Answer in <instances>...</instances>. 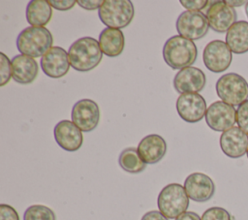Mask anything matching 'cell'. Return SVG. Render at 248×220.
<instances>
[{"label":"cell","mask_w":248,"mask_h":220,"mask_svg":"<svg viewBox=\"0 0 248 220\" xmlns=\"http://www.w3.org/2000/svg\"><path fill=\"white\" fill-rule=\"evenodd\" d=\"M175 220H202V218L193 211H186L183 214L179 215Z\"/></svg>","instance_id":"obj_33"},{"label":"cell","mask_w":248,"mask_h":220,"mask_svg":"<svg viewBox=\"0 0 248 220\" xmlns=\"http://www.w3.org/2000/svg\"><path fill=\"white\" fill-rule=\"evenodd\" d=\"M11 64L12 78L17 83L29 84L33 82L38 76V63L33 57L18 54L12 58Z\"/></svg>","instance_id":"obj_19"},{"label":"cell","mask_w":248,"mask_h":220,"mask_svg":"<svg viewBox=\"0 0 248 220\" xmlns=\"http://www.w3.org/2000/svg\"><path fill=\"white\" fill-rule=\"evenodd\" d=\"M229 6L231 7H239V6H242L244 4H247L248 2L247 1H225Z\"/></svg>","instance_id":"obj_34"},{"label":"cell","mask_w":248,"mask_h":220,"mask_svg":"<svg viewBox=\"0 0 248 220\" xmlns=\"http://www.w3.org/2000/svg\"><path fill=\"white\" fill-rule=\"evenodd\" d=\"M70 65L68 52L61 47H52L41 58L43 72L52 79L64 77L68 73Z\"/></svg>","instance_id":"obj_14"},{"label":"cell","mask_w":248,"mask_h":220,"mask_svg":"<svg viewBox=\"0 0 248 220\" xmlns=\"http://www.w3.org/2000/svg\"><path fill=\"white\" fill-rule=\"evenodd\" d=\"M176 110L184 121L196 123L205 116L206 102L199 93H184L176 100Z\"/></svg>","instance_id":"obj_12"},{"label":"cell","mask_w":248,"mask_h":220,"mask_svg":"<svg viewBox=\"0 0 248 220\" xmlns=\"http://www.w3.org/2000/svg\"><path fill=\"white\" fill-rule=\"evenodd\" d=\"M0 220H19L17 211L11 205L0 204Z\"/></svg>","instance_id":"obj_28"},{"label":"cell","mask_w":248,"mask_h":220,"mask_svg":"<svg viewBox=\"0 0 248 220\" xmlns=\"http://www.w3.org/2000/svg\"><path fill=\"white\" fill-rule=\"evenodd\" d=\"M205 121L208 127L217 132H225L236 122V110L223 101L212 103L206 110Z\"/></svg>","instance_id":"obj_9"},{"label":"cell","mask_w":248,"mask_h":220,"mask_svg":"<svg viewBox=\"0 0 248 220\" xmlns=\"http://www.w3.org/2000/svg\"><path fill=\"white\" fill-rule=\"evenodd\" d=\"M206 83L204 73L196 67H186L174 76L173 87L181 94L198 93L202 90Z\"/></svg>","instance_id":"obj_16"},{"label":"cell","mask_w":248,"mask_h":220,"mask_svg":"<svg viewBox=\"0 0 248 220\" xmlns=\"http://www.w3.org/2000/svg\"><path fill=\"white\" fill-rule=\"evenodd\" d=\"M140 220H169L165 215H163L158 210H151L146 212Z\"/></svg>","instance_id":"obj_32"},{"label":"cell","mask_w":248,"mask_h":220,"mask_svg":"<svg viewBox=\"0 0 248 220\" xmlns=\"http://www.w3.org/2000/svg\"><path fill=\"white\" fill-rule=\"evenodd\" d=\"M236 123L248 135V100L238 106L236 110Z\"/></svg>","instance_id":"obj_27"},{"label":"cell","mask_w":248,"mask_h":220,"mask_svg":"<svg viewBox=\"0 0 248 220\" xmlns=\"http://www.w3.org/2000/svg\"><path fill=\"white\" fill-rule=\"evenodd\" d=\"M215 88L221 101L231 106H240L248 100V82L236 73H228L221 76Z\"/></svg>","instance_id":"obj_6"},{"label":"cell","mask_w":248,"mask_h":220,"mask_svg":"<svg viewBox=\"0 0 248 220\" xmlns=\"http://www.w3.org/2000/svg\"><path fill=\"white\" fill-rule=\"evenodd\" d=\"M220 147L230 158H240L248 150V135L239 127H232L222 133Z\"/></svg>","instance_id":"obj_17"},{"label":"cell","mask_w":248,"mask_h":220,"mask_svg":"<svg viewBox=\"0 0 248 220\" xmlns=\"http://www.w3.org/2000/svg\"><path fill=\"white\" fill-rule=\"evenodd\" d=\"M209 27L218 33L228 32L236 22L237 15L235 10L225 1L210 2L205 12Z\"/></svg>","instance_id":"obj_10"},{"label":"cell","mask_w":248,"mask_h":220,"mask_svg":"<svg viewBox=\"0 0 248 220\" xmlns=\"http://www.w3.org/2000/svg\"><path fill=\"white\" fill-rule=\"evenodd\" d=\"M226 44L235 54L248 51V21H236L226 34Z\"/></svg>","instance_id":"obj_21"},{"label":"cell","mask_w":248,"mask_h":220,"mask_svg":"<svg viewBox=\"0 0 248 220\" xmlns=\"http://www.w3.org/2000/svg\"><path fill=\"white\" fill-rule=\"evenodd\" d=\"M118 163L121 169L129 173H141L146 167V164L140 156L136 147H127L122 150L118 158Z\"/></svg>","instance_id":"obj_23"},{"label":"cell","mask_w":248,"mask_h":220,"mask_svg":"<svg viewBox=\"0 0 248 220\" xmlns=\"http://www.w3.org/2000/svg\"><path fill=\"white\" fill-rule=\"evenodd\" d=\"M53 135L57 144L62 149L69 152H74L79 149L83 141L81 130L70 120L59 121L54 126Z\"/></svg>","instance_id":"obj_15"},{"label":"cell","mask_w":248,"mask_h":220,"mask_svg":"<svg viewBox=\"0 0 248 220\" xmlns=\"http://www.w3.org/2000/svg\"><path fill=\"white\" fill-rule=\"evenodd\" d=\"M184 189L189 199L203 203L210 200L215 193L213 180L202 173H193L184 181Z\"/></svg>","instance_id":"obj_13"},{"label":"cell","mask_w":248,"mask_h":220,"mask_svg":"<svg viewBox=\"0 0 248 220\" xmlns=\"http://www.w3.org/2000/svg\"><path fill=\"white\" fill-rule=\"evenodd\" d=\"M23 220H56V216L49 207L43 204H33L25 210Z\"/></svg>","instance_id":"obj_24"},{"label":"cell","mask_w":248,"mask_h":220,"mask_svg":"<svg viewBox=\"0 0 248 220\" xmlns=\"http://www.w3.org/2000/svg\"><path fill=\"white\" fill-rule=\"evenodd\" d=\"M0 75L1 81L0 86L7 84L12 78V64L11 60L4 52H0Z\"/></svg>","instance_id":"obj_26"},{"label":"cell","mask_w":248,"mask_h":220,"mask_svg":"<svg viewBox=\"0 0 248 220\" xmlns=\"http://www.w3.org/2000/svg\"><path fill=\"white\" fill-rule=\"evenodd\" d=\"M180 4L187 9V11H195V12H201L203 8H205L209 2L206 0H181Z\"/></svg>","instance_id":"obj_29"},{"label":"cell","mask_w":248,"mask_h":220,"mask_svg":"<svg viewBox=\"0 0 248 220\" xmlns=\"http://www.w3.org/2000/svg\"><path fill=\"white\" fill-rule=\"evenodd\" d=\"M246 154H247V157H248V150H247V153H246Z\"/></svg>","instance_id":"obj_36"},{"label":"cell","mask_w":248,"mask_h":220,"mask_svg":"<svg viewBox=\"0 0 248 220\" xmlns=\"http://www.w3.org/2000/svg\"><path fill=\"white\" fill-rule=\"evenodd\" d=\"M157 204L159 211L168 219H176L186 212L189 206V197L184 186L178 183H170L159 193Z\"/></svg>","instance_id":"obj_4"},{"label":"cell","mask_w":248,"mask_h":220,"mask_svg":"<svg viewBox=\"0 0 248 220\" xmlns=\"http://www.w3.org/2000/svg\"><path fill=\"white\" fill-rule=\"evenodd\" d=\"M102 23L108 28H125L134 18L133 3L129 0H105L98 11Z\"/></svg>","instance_id":"obj_5"},{"label":"cell","mask_w":248,"mask_h":220,"mask_svg":"<svg viewBox=\"0 0 248 220\" xmlns=\"http://www.w3.org/2000/svg\"><path fill=\"white\" fill-rule=\"evenodd\" d=\"M52 35L46 27H26L16 38L18 51L23 55L33 58L43 57L52 47Z\"/></svg>","instance_id":"obj_3"},{"label":"cell","mask_w":248,"mask_h":220,"mask_svg":"<svg viewBox=\"0 0 248 220\" xmlns=\"http://www.w3.org/2000/svg\"><path fill=\"white\" fill-rule=\"evenodd\" d=\"M48 2L52 8L58 11H68L72 9L77 3L75 0H50Z\"/></svg>","instance_id":"obj_30"},{"label":"cell","mask_w":248,"mask_h":220,"mask_svg":"<svg viewBox=\"0 0 248 220\" xmlns=\"http://www.w3.org/2000/svg\"><path fill=\"white\" fill-rule=\"evenodd\" d=\"M167 151V143L157 134L145 136L138 145V152L145 164H155L163 159Z\"/></svg>","instance_id":"obj_18"},{"label":"cell","mask_w":248,"mask_h":220,"mask_svg":"<svg viewBox=\"0 0 248 220\" xmlns=\"http://www.w3.org/2000/svg\"><path fill=\"white\" fill-rule=\"evenodd\" d=\"M77 3L83 9L92 11L96 9H100L101 6L104 4L103 0H78Z\"/></svg>","instance_id":"obj_31"},{"label":"cell","mask_w":248,"mask_h":220,"mask_svg":"<svg viewBox=\"0 0 248 220\" xmlns=\"http://www.w3.org/2000/svg\"><path fill=\"white\" fill-rule=\"evenodd\" d=\"M68 56L71 66L78 72H88L99 65L103 52L99 41L92 37H82L69 47Z\"/></svg>","instance_id":"obj_1"},{"label":"cell","mask_w":248,"mask_h":220,"mask_svg":"<svg viewBox=\"0 0 248 220\" xmlns=\"http://www.w3.org/2000/svg\"><path fill=\"white\" fill-rule=\"evenodd\" d=\"M232 50L228 45L221 40L209 42L202 52V60L205 67L213 73L226 71L232 63Z\"/></svg>","instance_id":"obj_8"},{"label":"cell","mask_w":248,"mask_h":220,"mask_svg":"<svg viewBox=\"0 0 248 220\" xmlns=\"http://www.w3.org/2000/svg\"><path fill=\"white\" fill-rule=\"evenodd\" d=\"M99 45L102 52L108 57L120 55L125 47V38L120 29L105 28L99 35Z\"/></svg>","instance_id":"obj_20"},{"label":"cell","mask_w":248,"mask_h":220,"mask_svg":"<svg viewBox=\"0 0 248 220\" xmlns=\"http://www.w3.org/2000/svg\"><path fill=\"white\" fill-rule=\"evenodd\" d=\"M248 4V3H247ZM246 14H247V16H248V5L246 6Z\"/></svg>","instance_id":"obj_35"},{"label":"cell","mask_w":248,"mask_h":220,"mask_svg":"<svg viewBox=\"0 0 248 220\" xmlns=\"http://www.w3.org/2000/svg\"><path fill=\"white\" fill-rule=\"evenodd\" d=\"M52 16L51 6L46 0H32L26 7V19L31 26L44 27Z\"/></svg>","instance_id":"obj_22"},{"label":"cell","mask_w":248,"mask_h":220,"mask_svg":"<svg viewBox=\"0 0 248 220\" xmlns=\"http://www.w3.org/2000/svg\"><path fill=\"white\" fill-rule=\"evenodd\" d=\"M198 49L193 41L182 36L169 38L163 47V58L165 62L174 70H182L195 63Z\"/></svg>","instance_id":"obj_2"},{"label":"cell","mask_w":248,"mask_h":220,"mask_svg":"<svg viewBox=\"0 0 248 220\" xmlns=\"http://www.w3.org/2000/svg\"><path fill=\"white\" fill-rule=\"evenodd\" d=\"M72 121L83 132L93 131L100 121V109L91 99L78 101L72 109Z\"/></svg>","instance_id":"obj_11"},{"label":"cell","mask_w":248,"mask_h":220,"mask_svg":"<svg viewBox=\"0 0 248 220\" xmlns=\"http://www.w3.org/2000/svg\"><path fill=\"white\" fill-rule=\"evenodd\" d=\"M202 220H232V217L229 211L225 208L213 206L202 213Z\"/></svg>","instance_id":"obj_25"},{"label":"cell","mask_w":248,"mask_h":220,"mask_svg":"<svg viewBox=\"0 0 248 220\" xmlns=\"http://www.w3.org/2000/svg\"><path fill=\"white\" fill-rule=\"evenodd\" d=\"M176 30L178 34L191 41L204 37L209 29L206 16L202 12L185 11L177 17Z\"/></svg>","instance_id":"obj_7"}]
</instances>
